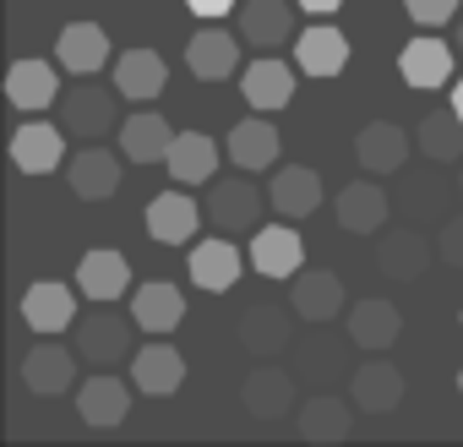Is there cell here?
<instances>
[{"mask_svg": "<svg viewBox=\"0 0 463 447\" xmlns=\"http://www.w3.org/2000/svg\"><path fill=\"white\" fill-rule=\"evenodd\" d=\"M120 88L109 82H99V77H77V88H66L61 93V126H66V137H77V142H104L109 131H120Z\"/></svg>", "mask_w": 463, "mask_h": 447, "instance_id": "cell-1", "label": "cell"}, {"mask_svg": "<svg viewBox=\"0 0 463 447\" xmlns=\"http://www.w3.org/2000/svg\"><path fill=\"white\" fill-rule=\"evenodd\" d=\"M295 17H300V0H241L235 6V28L251 50L273 55L295 39Z\"/></svg>", "mask_w": 463, "mask_h": 447, "instance_id": "cell-2", "label": "cell"}, {"mask_svg": "<svg viewBox=\"0 0 463 447\" xmlns=\"http://www.w3.org/2000/svg\"><path fill=\"white\" fill-rule=\"evenodd\" d=\"M77 349H66L55 333H39V344L23 355V382H28V393H39V398H61V393H71V382H77Z\"/></svg>", "mask_w": 463, "mask_h": 447, "instance_id": "cell-3", "label": "cell"}, {"mask_svg": "<svg viewBox=\"0 0 463 447\" xmlns=\"http://www.w3.org/2000/svg\"><path fill=\"white\" fill-rule=\"evenodd\" d=\"M295 306H251L241 322H235V338L251 360H279L289 344H295Z\"/></svg>", "mask_w": 463, "mask_h": 447, "instance_id": "cell-4", "label": "cell"}, {"mask_svg": "<svg viewBox=\"0 0 463 447\" xmlns=\"http://www.w3.org/2000/svg\"><path fill=\"white\" fill-rule=\"evenodd\" d=\"M137 322V317H131ZM131 322L120 317V311H109V306H99V311H88V317H77V355L82 360H93V366H115V360H126V349H131Z\"/></svg>", "mask_w": 463, "mask_h": 447, "instance_id": "cell-5", "label": "cell"}, {"mask_svg": "<svg viewBox=\"0 0 463 447\" xmlns=\"http://www.w3.org/2000/svg\"><path fill=\"white\" fill-rule=\"evenodd\" d=\"M241 404H246V414H257V420H284V414L300 404L295 371H284V366H273V360H257V371L241 382Z\"/></svg>", "mask_w": 463, "mask_h": 447, "instance_id": "cell-6", "label": "cell"}, {"mask_svg": "<svg viewBox=\"0 0 463 447\" xmlns=\"http://www.w3.org/2000/svg\"><path fill=\"white\" fill-rule=\"evenodd\" d=\"M207 218H213V230L218 235H241V230H257V218H262V191L241 175H229L207 191Z\"/></svg>", "mask_w": 463, "mask_h": 447, "instance_id": "cell-7", "label": "cell"}, {"mask_svg": "<svg viewBox=\"0 0 463 447\" xmlns=\"http://www.w3.org/2000/svg\"><path fill=\"white\" fill-rule=\"evenodd\" d=\"M289 306L306 322H333V317H344L349 290H344V279L333 268H306V273L289 279Z\"/></svg>", "mask_w": 463, "mask_h": 447, "instance_id": "cell-8", "label": "cell"}, {"mask_svg": "<svg viewBox=\"0 0 463 447\" xmlns=\"http://www.w3.org/2000/svg\"><path fill=\"white\" fill-rule=\"evenodd\" d=\"M241 44H246V39L223 33L218 23L196 28L191 44H185V66H191V77H196V82H223V77H235V71H241Z\"/></svg>", "mask_w": 463, "mask_h": 447, "instance_id": "cell-9", "label": "cell"}, {"mask_svg": "<svg viewBox=\"0 0 463 447\" xmlns=\"http://www.w3.org/2000/svg\"><path fill=\"white\" fill-rule=\"evenodd\" d=\"M120 158L126 153H109L99 142H82L77 158H66V185L82 196V202H109L120 191Z\"/></svg>", "mask_w": 463, "mask_h": 447, "instance_id": "cell-10", "label": "cell"}, {"mask_svg": "<svg viewBox=\"0 0 463 447\" xmlns=\"http://www.w3.org/2000/svg\"><path fill=\"white\" fill-rule=\"evenodd\" d=\"M241 268H246V257H241V246L229 241V235L196 241V246H191V262H185L191 284H196V290H207V295H223V290H235Z\"/></svg>", "mask_w": 463, "mask_h": 447, "instance_id": "cell-11", "label": "cell"}, {"mask_svg": "<svg viewBox=\"0 0 463 447\" xmlns=\"http://www.w3.org/2000/svg\"><path fill=\"white\" fill-rule=\"evenodd\" d=\"M452 66H458V44H441L430 28L420 39H409L403 55H398V71H403L409 88H447L452 82Z\"/></svg>", "mask_w": 463, "mask_h": 447, "instance_id": "cell-12", "label": "cell"}, {"mask_svg": "<svg viewBox=\"0 0 463 447\" xmlns=\"http://www.w3.org/2000/svg\"><path fill=\"white\" fill-rule=\"evenodd\" d=\"M12 164L23 175H50L66 164V126H50V120H23L12 131Z\"/></svg>", "mask_w": 463, "mask_h": 447, "instance_id": "cell-13", "label": "cell"}, {"mask_svg": "<svg viewBox=\"0 0 463 447\" xmlns=\"http://www.w3.org/2000/svg\"><path fill=\"white\" fill-rule=\"evenodd\" d=\"M109 33L99 28V23H66L61 28V39H55V61H61V71H71V77H99L104 66H109Z\"/></svg>", "mask_w": 463, "mask_h": 447, "instance_id": "cell-14", "label": "cell"}, {"mask_svg": "<svg viewBox=\"0 0 463 447\" xmlns=\"http://www.w3.org/2000/svg\"><path fill=\"white\" fill-rule=\"evenodd\" d=\"M295 66L306 71V77H338L344 66H349V39L327 23V17H317L306 33H295Z\"/></svg>", "mask_w": 463, "mask_h": 447, "instance_id": "cell-15", "label": "cell"}, {"mask_svg": "<svg viewBox=\"0 0 463 447\" xmlns=\"http://www.w3.org/2000/svg\"><path fill=\"white\" fill-rule=\"evenodd\" d=\"M295 71H300V66H289V61L257 55V61L241 71V99H246L251 109L273 115V109H284V104L295 99Z\"/></svg>", "mask_w": 463, "mask_h": 447, "instance_id": "cell-16", "label": "cell"}, {"mask_svg": "<svg viewBox=\"0 0 463 447\" xmlns=\"http://www.w3.org/2000/svg\"><path fill=\"white\" fill-rule=\"evenodd\" d=\"M430 257H441V252H436V241L425 230H387L382 246H376V268L387 279H398V284H414L430 268Z\"/></svg>", "mask_w": 463, "mask_h": 447, "instance_id": "cell-17", "label": "cell"}, {"mask_svg": "<svg viewBox=\"0 0 463 447\" xmlns=\"http://www.w3.org/2000/svg\"><path fill=\"white\" fill-rule=\"evenodd\" d=\"M279 153H284V137H279V126H273L262 109H257L251 120H241L235 131H229V164L246 169V175L273 169V164H279Z\"/></svg>", "mask_w": 463, "mask_h": 447, "instance_id": "cell-18", "label": "cell"}, {"mask_svg": "<svg viewBox=\"0 0 463 447\" xmlns=\"http://www.w3.org/2000/svg\"><path fill=\"white\" fill-rule=\"evenodd\" d=\"M6 99L23 109V115H44L50 104H61V71L50 61H12L6 71Z\"/></svg>", "mask_w": 463, "mask_h": 447, "instance_id": "cell-19", "label": "cell"}, {"mask_svg": "<svg viewBox=\"0 0 463 447\" xmlns=\"http://www.w3.org/2000/svg\"><path fill=\"white\" fill-rule=\"evenodd\" d=\"M409 131L403 126H392V120H371L360 137H354V158H360V169L365 175H398L403 164H409Z\"/></svg>", "mask_w": 463, "mask_h": 447, "instance_id": "cell-20", "label": "cell"}, {"mask_svg": "<svg viewBox=\"0 0 463 447\" xmlns=\"http://www.w3.org/2000/svg\"><path fill=\"white\" fill-rule=\"evenodd\" d=\"M77 290L71 284H55V279H44V284H33L28 295H23V322L33 328V333H66V328H77Z\"/></svg>", "mask_w": 463, "mask_h": 447, "instance_id": "cell-21", "label": "cell"}, {"mask_svg": "<svg viewBox=\"0 0 463 447\" xmlns=\"http://www.w3.org/2000/svg\"><path fill=\"white\" fill-rule=\"evenodd\" d=\"M398 333H403V311H398L392 300L365 295V300L349 306V344H354V349H371V355H376V349H392Z\"/></svg>", "mask_w": 463, "mask_h": 447, "instance_id": "cell-22", "label": "cell"}, {"mask_svg": "<svg viewBox=\"0 0 463 447\" xmlns=\"http://www.w3.org/2000/svg\"><path fill=\"white\" fill-rule=\"evenodd\" d=\"M196 224H202V207L185 191H164V196L147 202V235L158 246H191L196 241Z\"/></svg>", "mask_w": 463, "mask_h": 447, "instance_id": "cell-23", "label": "cell"}, {"mask_svg": "<svg viewBox=\"0 0 463 447\" xmlns=\"http://www.w3.org/2000/svg\"><path fill=\"white\" fill-rule=\"evenodd\" d=\"M268 202H273L279 218H311L322 207V175L306 169V164H284V169H273Z\"/></svg>", "mask_w": 463, "mask_h": 447, "instance_id": "cell-24", "label": "cell"}, {"mask_svg": "<svg viewBox=\"0 0 463 447\" xmlns=\"http://www.w3.org/2000/svg\"><path fill=\"white\" fill-rule=\"evenodd\" d=\"M77 290H82L93 306H109V300H120V295L131 290V262H126L120 252L99 246V252H88V257L77 262Z\"/></svg>", "mask_w": 463, "mask_h": 447, "instance_id": "cell-25", "label": "cell"}, {"mask_svg": "<svg viewBox=\"0 0 463 447\" xmlns=\"http://www.w3.org/2000/svg\"><path fill=\"white\" fill-rule=\"evenodd\" d=\"M349 398H354V409H365V414H392V409L403 404V371H398L392 360H365V366L349 376Z\"/></svg>", "mask_w": 463, "mask_h": 447, "instance_id": "cell-26", "label": "cell"}, {"mask_svg": "<svg viewBox=\"0 0 463 447\" xmlns=\"http://www.w3.org/2000/svg\"><path fill=\"white\" fill-rule=\"evenodd\" d=\"M387 213H392V196H387L371 175L338 191V224H344L349 235H376L382 224H387Z\"/></svg>", "mask_w": 463, "mask_h": 447, "instance_id": "cell-27", "label": "cell"}, {"mask_svg": "<svg viewBox=\"0 0 463 447\" xmlns=\"http://www.w3.org/2000/svg\"><path fill=\"white\" fill-rule=\"evenodd\" d=\"M169 147H175V131L158 109H137L131 120H120V153L131 164H169Z\"/></svg>", "mask_w": 463, "mask_h": 447, "instance_id": "cell-28", "label": "cell"}, {"mask_svg": "<svg viewBox=\"0 0 463 447\" xmlns=\"http://www.w3.org/2000/svg\"><path fill=\"white\" fill-rule=\"evenodd\" d=\"M131 382H137V393H147V398H169V393H180V382H185V355H180L175 344H147V349H137V360H131Z\"/></svg>", "mask_w": 463, "mask_h": 447, "instance_id": "cell-29", "label": "cell"}, {"mask_svg": "<svg viewBox=\"0 0 463 447\" xmlns=\"http://www.w3.org/2000/svg\"><path fill=\"white\" fill-rule=\"evenodd\" d=\"M77 414H82L88 425L109 431V425H120V420L131 414V387H126L120 376L99 371V376H88V382L77 387Z\"/></svg>", "mask_w": 463, "mask_h": 447, "instance_id": "cell-30", "label": "cell"}, {"mask_svg": "<svg viewBox=\"0 0 463 447\" xmlns=\"http://www.w3.org/2000/svg\"><path fill=\"white\" fill-rule=\"evenodd\" d=\"M251 268L262 279H295L306 268V246L295 230H284V224H268V230H257L251 241Z\"/></svg>", "mask_w": 463, "mask_h": 447, "instance_id": "cell-31", "label": "cell"}, {"mask_svg": "<svg viewBox=\"0 0 463 447\" xmlns=\"http://www.w3.org/2000/svg\"><path fill=\"white\" fill-rule=\"evenodd\" d=\"M131 317H137V328H142V333L164 338V333H175V328L185 322V295H180L175 284L153 279V284H142V290L131 295Z\"/></svg>", "mask_w": 463, "mask_h": 447, "instance_id": "cell-32", "label": "cell"}, {"mask_svg": "<svg viewBox=\"0 0 463 447\" xmlns=\"http://www.w3.org/2000/svg\"><path fill=\"white\" fill-rule=\"evenodd\" d=\"M164 82H169V66H164L158 50H126V55H115V88H120L131 104L158 99Z\"/></svg>", "mask_w": 463, "mask_h": 447, "instance_id": "cell-33", "label": "cell"}, {"mask_svg": "<svg viewBox=\"0 0 463 447\" xmlns=\"http://www.w3.org/2000/svg\"><path fill=\"white\" fill-rule=\"evenodd\" d=\"M169 175L180 185H207L218 175V142L202 137V131H180L175 147H169Z\"/></svg>", "mask_w": 463, "mask_h": 447, "instance_id": "cell-34", "label": "cell"}, {"mask_svg": "<svg viewBox=\"0 0 463 447\" xmlns=\"http://www.w3.org/2000/svg\"><path fill=\"white\" fill-rule=\"evenodd\" d=\"M414 147L425 153V164H458L463 158V115L458 109H430L414 131Z\"/></svg>", "mask_w": 463, "mask_h": 447, "instance_id": "cell-35", "label": "cell"}, {"mask_svg": "<svg viewBox=\"0 0 463 447\" xmlns=\"http://www.w3.org/2000/svg\"><path fill=\"white\" fill-rule=\"evenodd\" d=\"M295 425H300L306 442H344V436L354 431V409H349L344 398L322 393V398H311V404L295 414Z\"/></svg>", "mask_w": 463, "mask_h": 447, "instance_id": "cell-36", "label": "cell"}, {"mask_svg": "<svg viewBox=\"0 0 463 447\" xmlns=\"http://www.w3.org/2000/svg\"><path fill=\"white\" fill-rule=\"evenodd\" d=\"M403 207H409L414 218H441V207H447V191H441L430 175H420V180H409V191H403Z\"/></svg>", "mask_w": 463, "mask_h": 447, "instance_id": "cell-37", "label": "cell"}, {"mask_svg": "<svg viewBox=\"0 0 463 447\" xmlns=\"http://www.w3.org/2000/svg\"><path fill=\"white\" fill-rule=\"evenodd\" d=\"M403 12H409L420 28H430V33H436L441 23H452V17H458V0H403Z\"/></svg>", "mask_w": 463, "mask_h": 447, "instance_id": "cell-38", "label": "cell"}, {"mask_svg": "<svg viewBox=\"0 0 463 447\" xmlns=\"http://www.w3.org/2000/svg\"><path fill=\"white\" fill-rule=\"evenodd\" d=\"M436 252H441V262H447V268H463V213H458V218H441Z\"/></svg>", "mask_w": 463, "mask_h": 447, "instance_id": "cell-39", "label": "cell"}, {"mask_svg": "<svg viewBox=\"0 0 463 447\" xmlns=\"http://www.w3.org/2000/svg\"><path fill=\"white\" fill-rule=\"evenodd\" d=\"M241 0H185V12L191 17H202V23H218V17H229Z\"/></svg>", "mask_w": 463, "mask_h": 447, "instance_id": "cell-40", "label": "cell"}, {"mask_svg": "<svg viewBox=\"0 0 463 447\" xmlns=\"http://www.w3.org/2000/svg\"><path fill=\"white\" fill-rule=\"evenodd\" d=\"M338 6H344V0H300V12H306V17H333Z\"/></svg>", "mask_w": 463, "mask_h": 447, "instance_id": "cell-41", "label": "cell"}, {"mask_svg": "<svg viewBox=\"0 0 463 447\" xmlns=\"http://www.w3.org/2000/svg\"><path fill=\"white\" fill-rule=\"evenodd\" d=\"M452 109H458V115H463V77H458V82H452Z\"/></svg>", "mask_w": 463, "mask_h": 447, "instance_id": "cell-42", "label": "cell"}, {"mask_svg": "<svg viewBox=\"0 0 463 447\" xmlns=\"http://www.w3.org/2000/svg\"><path fill=\"white\" fill-rule=\"evenodd\" d=\"M452 44H458V61H463V17H458V33H452Z\"/></svg>", "mask_w": 463, "mask_h": 447, "instance_id": "cell-43", "label": "cell"}, {"mask_svg": "<svg viewBox=\"0 0 463 447\" xmlns=\"http://www.w3.org/2000/svg\"><path fill=\"white\" fill-rule=\"evenodd\" d=\"M458 202H463V169H458Z\"/></svg>", "mask_w": 463, "mask_h": 447, "instance_id": "cell-44", "label": "cell"}, {"mask_svg": "<svg viewBox=\"0 0 463 447\" xmlns=\"http://www.w3.org/2000/svg\"><path fill=\"white\" fill-rule=\"evenodd\" d=\"M458 393H463V366H458Z\"/></svg>", "mask_w": 463, "mask_h": 447, "instance_id": "cell-45", "label": "cell"}, {"mask_svg": "<svg viewBox=\"0 0 463 447\" xmlns=\"http://www.w3.org/2000/svg\"><path fill=\"white\" fill-rule=\"evenodd\" d=\"M458 322H463V317H458Z\"/></svg>", "mask_w": 463, "mask_h": 447, "instance_id": "cell-46", "label": "cell"}]
</instances>
